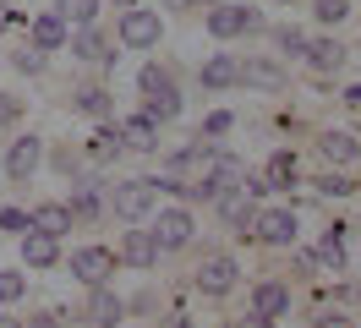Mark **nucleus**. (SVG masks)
I'll return each instance as SVG.
<instances>
[{
  "mask_svg": "<svg viewBox=\"0 0 361 328\" xmlns=\"http://www.w3.org/2000/svg\"><path fill=\"white\" fill-rule=\"evenodd\" d=\"M154 175H137V181H115L110 192H104V202H110V214L115 219H126V224H142V219L154 214Z\"/></svg>",
  "mask_w": 361,
  "mask_h": 328,
  "instance_id": "1",
  "label": "nucleus"
},
{
  "mask_svg": "<svg viewBox=\"0 0 361 328\" xmlns=\"http://www.w3.org/2000/svg\"><path fill=\"white\" fill-rule=\"evenodd\" d=\"M203 28L214 33V39H241V33H263L269 22H263V11H252V6H230V0H219V6H208Z\"/></svg>",
  "mask_w": 361,
  "mask_h": 328,
  "instance_id": "2",
  "label": "nucleus"
},
{
  "mask_svg": "<svg viewBox=\"0 0 361 328\" xmlns=\"http://www.w3.org/2000/svg\"><path fill=\"white\" fill-rule=\"evenodd\" d=\"M148 230H154L159 252H180V246H192V236H197V219H192V208H159V219Z\"/></svg>",
  "mask_w": 361,
  "mask_h": 328,
  "instance_id": "3",
  "label": "nucleus"
},
{
  "mask_svg": "<svg viewBox=\"0 0 361 328\" xmlns=\"http://www.w3.org/2000/svg\"><path fill=\"white\" fill-rule=\"evenodd\" d=\"M121 44L126 49H159V39H164V22H159V11H142V6H132V11H121Z\"/></svg>",
  "mask_w": 361,
  "mask_h": 328,
  "instance_id": "4",
  "label": "nucleus"
},
{
  "mask_svg": "<svg viewBox=\"0 0 361 328\" xmlns=\"http://www.w3.org/2000/svg\"><path fill=\"white\" fill-rule=\"evenodd\" d=\"M235 279H241V262L230 257V252H208L203 262H197V290H203V296H230V290H235Z\"/></svg>",
  "mask_w": 361,
  "mask_h": 328,
  "instance_id": "5",
  "label": "nucleus"
},
{
  "mask_svg": "<svg viewBox=\"0 0 361 328\" xmlns=\"http://www.w3.org/2000/svg\"><path fill=\"white\" fill-rule=\"evenodd\" d=\"M295 230H301L295 208H257V219H252V236L263 246H295Z\"/></svg>",
  "mask_w": 361,
  "mask_h": 328,
  "instance_id": "6",
  "label": "nucleus"
},
{
  "mask_svg": "<svg viewBox=\"0 0 361 328\" xmlns=\"http://www.w3.org/2000/svg\"><path fill=\"white\" fill-rule=\"evenodd\" d=\"M39 164H44V137H33V131L6 148V175H11V186H27V181L39 175Z\"/></svg>",
  "mask_w": 361,
  "mask_h": 328,
  "instance_id": "7",
  "label": "nucleus"
},
{
  "mask_svg": "<svg viewBox=\"0 0 361 328\" xmlns=\"http://www.w3.org/2000/svg\"><path fill=\"white\" fill-rule=\"evenodd\" d=\"M66 262H71V274L88 284V290L93 284H110V274H115V252L110 246H71Z\"/></svg>",
  "mask_w": 361,
  "mask_h": 328,
  "instance_id": "8",
  "label": "nucleus"
},
{
  "mask_svg": "<svg viewBox=\"0 0 361 328\" xmlns=\"http://www.w3.org/2000/svg\"><path fill=\"white\" fill-rule=\"evenodd\" d=\"M301 61L312 66V77H339L345 61H350V49L334 44V39H307V55H301Z\"/></svg>",
  "mask_w": 361,
  "mask_h": 328,
  "instance_id": "9",
  "label": "nucleus"
},
{
  "mask_svg": "<svg viewBox=\"0 0 361 328\" xmlns=\"http://www.w3.org/2000/svg\"><path fill=\"white\" fill-rule=\"evenodd\" d=\"M241 83H247V87H263V93H279L290 77H285V66L274 61V55H247V61H241Z\"/></svg>",
  "mask_w": 361,
  "mask_h": 328,
  "instance_id": "10",
  "label": "nucleus"
},
{
  "mask_svg": "<svg viewBox=\"0 0 361 328\" xmlns=\"http://www.w3.org/2000/svg\"><path fill=\"white\" fill-rule=\"evenodd\" d=\"M126 317V301L115 296L110 284H93V296H88V312H82V323H93V328H115Z\"/></svg>",
  "mask_w": 361,
  "mask_h": 328,
  "instance_id": "11",
  "label": "nucleus"
},
{
  "mask_svg": "<svg viewBox=\"0 0 361 328\" xmlns=\"http://www.w3.org/2000/svg\"><path fill=\"white\" fill-rule=\"evenodd\" d=\"M66 49H71V55H77L82 66H93V61H99V66H115V49L104 44V33H99L93 22H88V28H77V33H71V39H66Z\"/></svg>",
  "mask_w": 361,
  "mask_h": 328,
  "instance_id": "12",
  "label": "nucleus"
},
{
  "mask_svg": "<svg viewBox=\"0 0 361 328\" xmlns=\"http://www.w3.org/2000/svg\"><path fill=\"white\" fill-rule=\"evenodd\" d=\"M23 262L27 268H55L61 262V236H49V230H23Z\"/></svg>",
  "mask_w": 361,
  "mask_h": 328,
  "instance_id": "13",
  "label": "nucleus"
},
{
  "mask_svg": "<svg viewBox=\"0 0 361 328\" xmlns=\"http://www.w3.org/2000/svg\"><path fill=\"white\" fill-rule=\"evenodd\" d=\"M263 186L269 192H290V186H301V164H295L290 148H274L269 164H263Z\"/></svg>",
  "mask_w": 361,
  "mask_h": 328,
  "instance_id": "14",
  "label": "nucleus"
},
{
  "mask_svg": "<svg viewBox=\"0 0 361 328\" xmlns=\"http://www.w3.org/2000/svg\"><path fill=\"white\" fill-rule=\"evenodd\" d=\"M214 208H219V219H225L235 236H252V219H257V202H252L247 192H225L214 197Z\"/></svg>",
  "mask_w": 361,
  "mask_h": 328,
  "instance_id": "15",
  "label": "nucleus"
},
{
  "mask_svg": "<svg viewBox=\"0 0 361 328\" xmlns=\"http://www.w3.org/2000/svg\"><path fill=\"white\" fill-rule=\"evenodd\" d=\"M121 262H132V268H159V241H154V230H126L121 236Z\"/></svg>",
  "mask_w": 361,
  "mask_h": 328,
  "instance_id": "16",
  "label": "nucleus"
},
{
  "mask_svg": "<svg viewBox=\"0 0 361 328\" xmlns=\"http://www.w3.org/2000/svg\"><path fill=\"white\" fill-rule=\"evenodd\" d=\"M197 83L203 87H241V55H208L197 66Z\"/></svg>",
  "mask_w": 361,
  "mask_h": 328,
  "instance_id": "17",
  "label": "nucleus"
},
{
  "mask_svg": "<svg viewBox=\"0 0 361 328\" xmlns=\"http://www.w3.org/2000/svg\"><path fill=\"white\" fill-rule=\"evenodd\" d=\"M66 208H71V219H99V214H110V202H104V186H99V181H77V186H71V197H66Z\"/></svg>",
  "mask_w": 361,
  "mask_h": 328,
  "instance_id": "18",
  "label": "nucleus"
},
{
  "mask_svg": "<svg viewBox=\"0 0 361 328\" xmlns=\"http://www.w3.org/2000/svg\"><path fill=\"white\" fill-rule=\"evenodd\" d=\"M121 142H126V153H159V121H148V115L121 121Z\"/></svg>",
  "mask_w": 361,
  "mask_h": 328,
  "instance_id": "19",
  "label": "nucleus"
},
{
  "mask_svg": "<svg viewBox=\"0 0 361 328\" xmlns=\"http://www.w3.org/2000/svg\"><path fill=\"white\" fill-rule=\"evenodd\" d=\"M252 312H263V317H285V312H290V284L263 279L257 290H252Z\"/></svg>",
  "mask_w": 361,
  "mask_h": 328,
  "instance_id": "20",
  "label": "nucleus"
},
{
  "mask_svg": "<svg viewBox=\"0 0 361 328\" xmlns=\"http://www.w3.org/2000/svg\"><path fill=\"white\" fill-rule=\"evenodd\" d=\"M317 153L329 159V164H350V159H361V142L350 137V131H317Z\"/></svg>",
  "mask_w": 361,
  "mask_h": 328,
  "instance_id": "21",
  "label": "nucleus"
},
{
  "mask_svg": "<svg viewBox=\"0 0 361 328\" xmlns=\"http://www.w3.org/2000/svg\"><path fill=\"white\" fill-rule=\"evenodd\" d=\"M66 39H71V28H66L61 17H55V11H39V17H33V44H39L44 55L66 49Z\"/></svg>",
  "mask_w": 361,
  "mask_h": 328,
  "instance_id": "22",
  "label": "nucleus"
},
{
  "mask_svg": "<svg viewBox=\"0 0 361 328\" xmlns=\"http://www.w3.org/2000/svg\"><path fill=\"white\" fill-rule=\"evenodd\" d=\"M93 159V164H110V159H121L126 153V142H121V126H110V121H99V131L88 137V148H82Z\"/></svg>",
  "mask_w": 361,
  "mask_h": 328,
  "instance_id": "23",
  "label": "nucleus"
},
{
  "mask_svg": "<svg viewBox=\"0 0 361 328\" xmlns=\"http://www.w3.org/2000/svg\"><path fill=\"white\" fill-rule=\"evenodd\" d=\"M27 224H33V230H49V236H66L77 219H71V208H66V202H39V208L27 214Z\"/></svg>",
  "mask_w": 361,
  "mask_h": 328,
  "instance_id": "24",
  "label": "nucleus"
},
{
  "mask_svg": "<svg viewBox=\"0 0 361 328\" xmlns=\"http://www.w3.org/2000/svg\"><path fill=\"white\" fill-rule=\"evenodd\" d=\"M317 262H323V268H345V224H329V230H323V236H317V252H312Z\"/></svg>",
  "mask_w": 361,
  "mask_h": 328,
  "instance_id": "25",
  "label": "nucleus"
},
{
  "mask_svg": "<svg viewBox=\"0 0 361 328\" xmlns=\"http://www.w3.org/2000/svg\"><path fill=\"white\" fill-rule=\"evenodd\" d=\"M137 87H142V99H170V93H176V77H170V66H142V71H137Z\"/></svg>",
  "mask_w": 361,
  "mask_h": 328,
  "instance_id": "26",
  "label": "nucleus"
},
{
  "mask_svg": "<svg viewBox=\"0 0 361 328\" xmlns=\"http://www.w3.org/2000/svg\"><path fill=\"white\" fill-rule=\"evenodd\" d=\"M77 109H82V115H93V121H110V115H115L110 87H77Z\"/></svg>",
  "mask_w": 361,
  "mask_h": 328,
  "instance_id": "27",
  "label": "nucleus"
},
{
  "mask_svg": "<svg viewBox=\"0 0 361 328\" xmlns=\"http://www.w3.org/2000/svg\"><path fill=\"white\" fill-rule=\"evenodd\" d=\"M307 186H312L317 197H350V192H361V186L350 181V175H339V164H334V170H323V175H312Z\"/></svg>",
  "mask_w": 361,
  "mask_h": 328,
  "instance_id": "28",
  "label": "nucleus"
},
{
  "mask_svg": "<svg viewBox=\"0 0 361 328\" xmlns=\"http://www.w3.org/2000/svg\"><path fill=\"white\" fill-rule=\"evenodd\" d=\"M55 17L66 22V28H88L99 17V0H55Z\"/></svg>",
  "mask_w": 361,
  "mask_h": 328,
  "instance_id": "29",
  "label": "nucleus"
},
{
  "mask_svg": "<svg viewBox=\"0 0 361 328\" xmlns=\"http://www.w3.org/2000/svg\"><path fill=\"white\" fill-rule=\"evenodd\" d=\"M27 296V274H17V268H0V306L23 301Z\"/></svg>",
  "mask_w": 361,
  "mask_h": 328,
  "instance_id": "30",
  "label": "nucleus"
},
{
  "mask_svg": "<svg viewBox=\"0 0 361 328\" xmlns=\"http://www.w3.org/2000/svg\"><path fill=\"white\" fill-rule=\"evenodd\" d=\"M274 44H279L285 55H307V33L290 28V22H279V28H274Z\"/></svg>",
  "mask_w": 361,
  "mask_h": 328,
  "instance_id": "31",
  "label": "nucleus"
},
{
  "mask_svg": "<svg viewBox=\"0 0 361 328\" xmlns=\"http://www.w3.org/2000/svg\"><path fill=\"white\" fill-rule=\"evenodd\" d=\"M312 17L323 22V28H334V22L350 17V0H312Z\"/></svg>",
  "mask_w": 361,
  "mask_h": 328,
  "instance_id": "32",
  "label": "nucleus"
},
{
  "mask_svg": "<svg viewBox=\"0 0 361 328\" xmlns=\"http://www.w3.org/2000/svg\"><path fill=\"white\" fill-rule=\"evenodd\" d=\"M235 131V115L230 109H214V115H203V137H230Z\"/></svg>",
  "mask_w": 361,
  "mask_h": 328,
  "instance_id": "33",
  "label": "nucleus"
},
{
  "mask_svg": "<svg viewBox=\"0 0 361 328\" xmlns=\"http://www.w3.org/2000/svg\"><path fill=\"white\" fill-rule=\"evenodd\" d=\"M0 230H6V236H23L27 230V208H0Z\"/></svg>",
  "mask_w": 361,
  "mask_h": 328,
  "instance_id": "34",
  "label": "nucleus"
},
{
  "mask_svg": "<svg viewBox=\"0 0 361 328\" xmlns=\"http://www.w3.org/2000/svg\"><path fill=\"white\" fill-rule=\"evenodd\" d=\"M17 115H23V99H17V93H0V131L17 126Z\"/></svg>",
  "mask_w": 361,
  "mask_h": 328,
  "instance_id": "35",
  "label": "nucleus"
},
{
  "mask_svg": "<svg viewBox=\"0 0 361 328\" xmlns=\"http://www.w3.org/2000/svg\"><path fill=\"white\" fill-rule=\"evenodd\" d=\"M17 71H44V49H23V55H11Z\"/></svg>",
  "mask_w": 361,
  "mask_h": 328,
  "instance_id": "36",
  "label": "nucleus"
},
{
  "mask_svg": "<svg viewBox=\"0 0 361 328\" xmlns=\"http://www.w3.org/2000/svg\"><path fill=\"white\" fill-rule=\"evenodd\" d=\"M312 328H356V323H350V317H339V312H317Z\"/></svg>",
  "mask_w": 361,
  "mask_h": 328,
  "instance_id": "37",
  "label": "nucleus"
},
{
  "mask_svg": "<svg viewBox=\"0 0 361 328\" xmlns=\"http://www.w3.org/2000/svg\"><path fill=\"white\" fill-rule=\"evenodd\" d=\"M290 268L295 274H317V257L312 252H290Z\"/></svg>",
  "mask_w": 361,
  "mask_h": 328,
  "instance_id": "38",
  "label": "nucleus"
},
{
  "mask_svg": "<svg viewBox=\"0 0 361 328\" xmlns=\"http://www.w3.org/2000/svg\"><path fill=\"white\" fill-rule=\"evenodd\" d=\"M61 317H66V312H39V317H33L27 328H61Z\"/></svg>",
  "mask_w": 361,
  "mask_h": 328,
  "instance_id": "39",
  "label": "nucleus"
},
{
  "mask_svg": "<svg viewBox=\"0 0 361 328\" xmlns=\"http://www.w3.org/2000/svg\"><path fill=\"white\" fill-rule=\"evenodd\" d=\"M235 328H274V317H263V312H247V317H241Z\"/></svg>",
  "mask_w": 361,
  "mask_h": 328,
  "instance_id": "40",
  "label": "nucleus"
},
{
  "mask_svg": "<svg viewBox=\"0 0 361 328\" xmlns=\"http://www.w3.org/2000/svg\"><path fill=\"white\" fill-rule=\"evenodd\" d=\"M164 328H192V317H186V312H170V317H164Z\"/></svg>",
  "mask_w": 361,
  "mask_h": 328,
  "instance_id": "41",
  "label": "nucleus"
},
{
  "mask_svg": "<svg viewBox=\"0 0 361 328\" xmlns=\"http://www.w3.org/2000/svg\"><path fill=\"white\" fill-rule=\"evenodd\" d=\"M345 104H350V109H361V83H350V87H345Z\"/></svg>",
  "mask_w": 361,
  "mask_h": 328,
  "instance_id": "42",
  "label": "nucleus"
},
{
  "mask_svg": "<svg viewBox=\"0 0 361 328\" xmlns=\"http://www.w3.org/2000/svg\"><path fill=\"white\" fill-rule=\"evenodd\" d=\"M0 328H23V317H6V312H0Z\"/></svg>",
  "mask_w": 361,
  "mask_h": 328,
  "instance_id": "43",
  "label": "nucleus"
},
{
  "mask_svg": "<svg viewBox=\"0 0 361 328\" xmlns=\"http://www.w3.org/2000/svg\"><path fill=\"white\" fill-rule=\"evenodd\" d=\"M115 6H121V11H132V6H137V0H115Z\"/></svg>",
  "mask_w": 361,
  "mask_h": 328,
  "instance_id": "44",
  "label": "nucleus"
},
{
  "mask_svg": "<svg viewBox=\"0 0 361 328\" xmlns=\"http://www.w3.org/2000/svg\"><path fill=\"white\" fill-rule=\"evenodd\" d=\"M164 6H170V11H180V6H186V0H164Z\"/></svg>",
  "mask_w": 361,
  "mask_h": 328,
  "instance_id": "45",
  "label": "nucleus"
},
{
  "mask_svg": "<svg viewBox=\"0 0 361 328\" xmlns=\"http://www.w3.org/2000/svg\"><path fill=\"white\" fill-rule=\"evenodd\" d=\"M356 306H361V284H356Z\"/></svg>",
  "mask_w": 361,
  "mask_h": 328,
  "instance_id": "46",
  "label": "nucleus"
},
{
  "mask_svg": "<svg viewBox=\"0 0 361 328\" xmlns=\"http://www.w3.org/2000/svg\"><path fill=\"white\" fill-rule=\"evenodd\" d=\"M203 6H219V0H203Z\"/></svg>",
  "mask_w": 361,
  "mask_h": 328,
  "instance_id": "47",
  "label": "nucleus"
},
{
  "mask_svg": "<svg viewBox=\"0 0 361 328\" xmlns=\"http://www.w3.org/2000/svg\"><path fill=\"white\" fill-rule=\"evenodd\" d=\"M279 6H290V0H279Z\"/></svg>",
  "mask_w": 361,
  "mask_h": 328,
  "instance_id": "48",
  "label": "nucleus"
}]
</instances>
